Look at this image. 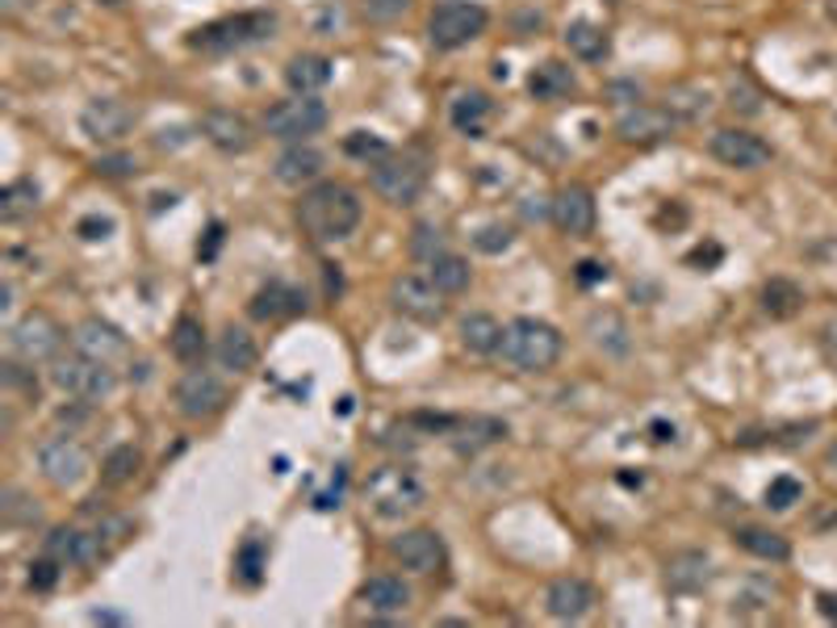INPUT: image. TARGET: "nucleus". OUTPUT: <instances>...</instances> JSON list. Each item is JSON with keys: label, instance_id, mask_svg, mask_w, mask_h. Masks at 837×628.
<instances>
[{"label": "nucleus", "instance_id": "1", "mask_svg": "<svg viewBox=\"0 0 837 628\" xmlns=\"http://www.w3.org/2000/svg\"><path fill=\"white\" fill-rule=\"evenodd\" d=\"M298 223L314 244H339L360 226V198L339 180L310 184L298 202Z\"/></svg>", "mask_w": 837, "mask_h": 628}, {"label": "nucleus", "instance_id": "2", "mask_svg": "<svg viewBox=\"0 0 837 628\" xmlns=\"http://www.w3.org/2000/svg\"><path fill=\"white\" fill-rule=\"evenodd\" d=\"M499 352L507 365L524 369V373H545L561 360V332L545 318H515L503 327Z\"/></svg>", "mask_w": 837, "mask_h": 628}, {"label": "nucleus", "instance_id": "3", "mask_svg": "<svg viewBox=\"0 0 837 628\" xmlns=\"http://www.w3.org/2000/svg\"><path fill=\"white\" fill-rule=\"evenodd\" d=\"M272 30H277V18L268 9H256V13H235V18L201 25V30H193L189 46L201 55H235V51H247V46L272 38Z\"/></svg>", "mask_w": 837, "mask_h": 628}, {"label": "nucleus", "instance_id": "4", "mask_svg": "<svg viewBox=\"0 0 837 628\" xmlns=\"http://www.w3.org/2000/svg\"><path fill=\"white\" fill-rule=\"evenodd\" d=\"M369 184L381 202L390 205H415L427 189V159L418 152H386L369 164Z\"/></svg>", "mask_w": 837, "mask_h": 628}, {"label": "nucleus", "instance_id": "5", "mask_svg": "<svg viewBox=\"0 0 837 628\" xmlns=\"http://www.w3.org/2000/svg\"><path fill=\"white\" fill-rule=\"evenodd\" d=\"M486 25H490V13H486L482 4H473V0H444L427 18V38H432L436 51H461L473 38H482Z\"/></svg>", "mask_w": 837, "mask_h": 628}, {"label": "nucleus", "instance_id": "6", "mask_svg": "<svg viewBox=\"0 0 837 628\" xmlns=\"http://www.w3.org/2000/svg\"><path fill=\"white\" fill-rule=\"evenodd\" d=\"M423 482L406 466H386L369 478V507H373L381 519H402L423 507Z\"/></svg>", "mask_w": 837, "mask_h": 628}, {"label": "nucleus", "instance_id": "7", "mask_svg": "<svg viewBox=\"0 0 837 628\" xmlns=\"http://www.w3.org/2000/svg\"><path fill=\"white\" fill-rule=\"evenodd\" d=\"M51 382L59 385L64 394H71V399L101 403V399H110V394H113V385H118V373H113L110 365H101V360L85 357V352L76 348L71 357L55 360V369H51Z\"/></svg>", "mask_w": 837, "mask_h": 628}, {"label": "nucleus", "instance_id": "8", "mask_svg": "<svg viewBox=\"0 0 837 628\" xmlns=\"http://www.w3.org/2000/svg\"><path fill=\"white\" fill-rule=\"evenodd\" d=\"M327 105L319 101V97H289V101H277V105H268L265 113V131L272 138H281V143H306L314 138L323 126H327Z\"/></svg>", "mask_w": 837, "mask_h": 628}, {"label": "nucleus", "instance_id": "9", "mask_svg": "<svg viewBox=\"0 0 837 628\" xmlns=\"http://www.w3.org/2000/svg\"><path fill=\"white\" fill-rule=\"evenodd\" d=\"M9 348H13L25 365L51 360L59 348H64V327H59L46 311H30L9 327Z\"/></svg>", "mask_w": 837, "mask_h": 628}, {"label": "nucleus", "instance_id": "10", "mask_svg": "<svg viewBox=\"0 0 837 628\" xmlns=\"http://www.w3.org/2000/svg\"><path fill=\"white\" fill-rule=\"evenodd\" d=\"M231 403V390L210 369H189L177 382V411L185 419H214Z\"/></svg>", "mask_w": 837, "mask_h": 628}, {"label": "nucleus", "instance_id": "11", "mask_svg": "<svg viewBox=\"0 0 837 628\" xmlns=\"http://www.w3.org/2000/svg\"><path fill=\"white\" fill-rule=\"evenodd\" d=\"M38 470L51 486H59V491H71V486H80L85 482V473H89V452L80 440H71V436H55V440H43L38 445Z\"/></svg>", "mask_w": 837, "mask_h": 628}, {"label": "nucleus", "instance_id": "12", "mask_svg": "<svg viewBox=\"0 0 837 628\" xmlns=\"http://www.w3.org/2000/svg\"><path fill=\"white\" fill-rule=\"evenodd\" d=\"M390 306L415 323H440L444 318V293L432 285V277H394L390 281Z\"/></svg>", "mask_w": 837, "mask_h": 628}, {"label": "nucleus", "instance_id": "13", "mask_svg": "<svg viewBox=\"0 0 837 628\" xmlns=\"http://www.w3.org/2000/svg\"><path fill=\"white\" fill-rule=\"evenodd\" d=\"M707 152H712V159H721L725 168H737V172H754V168L771 164V143H762L749 131H737V126L716 131V135L707 138Z\"/></svg>", "mask_w": 837, "mask_h": 628}, {"label": "nucleus", "instance_id": "14", "mask_svg": "<svg viewBox=\"0 0 837 628\" xmlns=\"http://www.w3.org/2000/svg\"><path fill=\"white\" fill-rule=\"evenodd\" d=\"M134 117L138 113L122 97H92L89 105L80 110V131L92 143H118V138H126L134 131Z\"/></svg>", "mask_w": 837, "mask_h": 628}, {"label": "nucleus", "instance_id": "15", "mask_svg": "<svg viewBox=\"0 0 837 628\" xmlns=\"http://www.w3.org/2000/svg\"><path fill=\"white\" fill-rule=\"evenodd\" d=\"M76 348L85 352V357L92 360H101V365H110L113 373L122 369V365H131L134 360V348H131V339L122 336L113 323H101V318H85L80 327H76Z\"/></svg>", "mask_w": 837, "mask_h": 628}, {"label": "nucleus", "instance_id": "16", "mask_svg": "<svg viewBox=\"0 0 837 628\" xmlns=\"http://www.w3.org/2000/svg\"><path fill=\"white\" fill-rule=\"evenodd\" d=\"M390 558L411 574H436L444 570V540L432 528H411L390 540Z\"/></svg>", "mask_w": 837, "mask_h": 628}, {"label": "nucleus", "instance_id": "17", "mask_svg": "<svg viewBox=\"0 0 837 628\" xmlns=\"http://www.w3.org/2000/svg\"><path fill=\"white\" fill-rule=\"evenodd\" d=\"M553 223L561 235H591L595 231V198L587 184H566L557 198H553Z\"/></svg>", "mask_w": 837, "mask_h": 628}, {"label": "nucleus", "instance_id": "18", "mask_svg": "<svg viewBox=\"0 0 837 628\" xmlns=\"http://www.w3.org/2000/svg\"><path fill=\"white\" fill-rule=\"evenodd\" d=\"M201 135L210 138L219 152H226V156H243V152H252V143H256L252 122L235 110H210L201 117Z\"/></svg>", "mask_w": 837, "mask_h": 628}, {"label": "nucleus", "instance_id": "19", "mask_svg": "<svg viewBox=\"0 0 837 628\" xmlns=\"http://www.w3.org/2000/svg\"><path fill=\"white\" fill-rule=\"evenodd\" d=\"M545 607H549L553 620H582L595 607V586L582 583V579H557L545 591Z\"/></svg>", "mask_w": 837, "mask_h": 628}, {"label": "nucleus", "instance_id": "20", "mask_svg": "<svg viewBox=\"0 0 837 628\" xmlns=\"http://www.w3.org/2000/svg\"><path fill=\"white\" fill-rule=\"evenodd\" d=\"M674 122H679V117L658 110V105H637V110H628L616 122V135L624 138V143H658V138H666L674 131Z\"/></svg>", "mask_w": 837, "mask_h": 628}, {"label": "nucleus", "instance_id": "21", "mask_svg": "<svg viewBox=\"0 0 837 628\" xmlns=\"http://www.w3.org/2000/svg\"><path fill=\"white\" fill-rule=\"evenodd\" d=\"M323 152H314V147H306V143H289L286 152L277 156V164H272V172H277V180L281 184H314V180L323 177Z\"/></svg>", "mask_w": 837, "mask_h": 628}, {"label": "nucleus", "instance_id": "22", "mask_svg": "<svg viewBox=\"0 0 837 628\" xmlns=\"http://www.w3.org/2000/svg\"><path fill=\"white\" fill-rule=\"evenodd\" d=\"M252 318L260 323H277V318H289V314H302L306 311V293L286 285V281H268L265 290L252 298Z\"/></svg>", "mask_w": 837, "mask_h": 628}, {"label": "nucleus", "instance_id": "23", "mask_svg": "<svg viewBox=\"0 0 837 628\" xmlns=\"http://www.w3.org/2000/svg\"><path fill=\"white\" fill-rule=\"evenodd\" d=\"M46 553L55 561H64V565H92L101 558V540L85 532V528H51Z\"/></svg>", "mask_w": 837, "mask_h": 628}, {"label": "nucleus", "instance_id": "24", "mask_svg": "<svg viewBox=\"0 0 837 628\" xmlns=\"http://www.w3.org/2000/svg\"><path fill=\"white\" fill-rule=\"evenodd\" d=\"M360 604L377 612V616H402L411 607V586L394 579V574H377L360 586Z\"/></svg>", "mask_w": 837, "mask_h": 628}, {"label": "nucleus", "instance_id": "25", "mask_svg": "<svg viewBox=\"0 0 837 628\" xmlns=\"http://www.w3.org/2000/svg\"><path fill=\"white\" fill-rule=\"evenodd\" d=\"M214 357L226 373H252L256 369V360H260V348H256V339L247 336L243 327H222L219 344H214Z\"/></svg>", "mask_w": 837, "mask_h": 628}, {"label": "nucleus", "instance_id": "26", "mask_svg": "<svg viewBox=\"0 0 837 628\" xmlns=\"http://www.w3.org/2000/svg\"><path fill=\"white\" fill-rule=\"evenodd\" d=\"M331 59L327 55H293L286 64V85L298 97H314V92H323L331 85Z\"/></svg>", "mask_w": 837, "mask_h": 628}, {"label": "nucleus", "instance_id": "27", "mask_svg": "<svg viewBox=\"0 0 837 628\" xmlns=\"http://www.w3.org/2000/svg\"><path fill=\"white\" fill-rule=\"evenodd\" d=\"M528 92L536 97V101H566V97L578 92V80H573L570 64H561V59H545L540 68H532Z\"/></svg>", "mask_w": 837, "mask_h": 628}, {"label": "nucleus", "instance_id": "28", "mask_svg": "<svg viewBox=\"0 0 837 628\" xmlns=\"http://www.w3.org/2000/svg\"><path fill=\"white\" fill-rule=\"evenodd\" d=\"M461 344L473 357H494L503 344V323L494 314H469L461 318Z\"/></svg>", "mask_w": 837, "mask_h": 628}, {"label": "nucleus", "instance_id": "29", "mask_svg": "<svg viewBox=\"0 0 837 628\" xmlns=\"http://www.w3.org/2000/svg\"><path fill=\"white\" fill-rule=\"evenodd\" d=\"M448 117L465 138H482L486 117H490V97L486 92H457L453 105H448Z\"/></svg>", "mask_w": 837, "mask_h": 628}, {"label": "nucleus", "instance_id": "30", "mask_svg": "<svg viewBox=\"0 0 837 628\" xmlns=\"http://www.w3.org/2000/svg\"><path fill=\"white\" fill-rule=\"evenodd\" d=\"M168 348H172V357H177L180 365H198V360L205 357V327H201V318L180 314L172 336H168Z\"/></svg>", "mask_w": 837, "mask_h": 628}, {"label": "nucleus", "instance_id": "31", "mask_svg": "<svg viewBox=\"0 0 837 628\" xmlns=\"http://www.w3.org/2000/svg\"><path fill=\"white\" fill-rule=\"evenodd\" d=\"M707 579H712V561L704 553H679L666 565V583L674 591H704Z\"/></svg>", "mask_w": 837, "mask_h": 628}, {"label": "nucleus", "instance_id": "32", "mask_svg": "<svg viewBox=\"0 0 837 628\" xmlns=\"http://www.w3.org/2000/svg\"><path fill=\"white\" fill-rule=\"evenodd\" d=\"M804 306V290L788 281V277H771L767 285H762V311L771 314V318H795Z\"/></svg>", "mask_w": 837, "mask_h": 628}, {"label": "nucleus", "instance_id": "33", "mask_svg": "<svg viewBox=\"0 0 837 628\" xmlns=\"http://www.w3.org/2000/svg\"><path fill=\"white\" fill-rule=\"evenodd\" d=\"M427 277H432V285H436L440 293H465L469 290V281H473L469 260L453 256V251H440V256L427 265Z\"/></svg>", "mask_w": 837, "mask_h": 628}, {"label": "nucleus", "instance_id": "34", "mask_svg": "<svg viewBox=\"0 0 837 628\" xmlns=\"http://www.w3.org/2000/svg\"><path fill=\"white\" fill-rule=\"evenodd\" d=\"M566 46H570L578 59H587V64H595L607 55V30H599L595 22H570L566 25Z\"/></svg>", "mask_w": 837, "mask_h": 628}, {"label": "nucleus", "instance_id": "35", "mask_svg": "<svg viewBox=\"0 0 837 628\" xmlns=\"http://www.w3.org/2000/svg\"><path fill=\"white\" fill-rule=\"evenodd\" d=\"M138 470H143V452L134 449V445H118V449L101 461V482H105V486H126V482L138 478Z\"/></svg>", "mask_w": 837, "mask_h": 628}, {"label": "nucleus", "instance_id": "36", "mask_svg": "<svg viewBox=\"0 0 837 628\" xmlns=\"http://www.w3.org/2000/svg\"><path fill=\"white\" fill-rule=\"evenodd\" d=\"M737 545L762 561H788V553H792V545L779 537V532H771V528H741V532H737Z\"/></svg>", "mask_w": 837, "mask_h": 628}, {"label": "nucleus", "instance_id": "37", "mask_svg": "<svg viewBox=\"0 0 837 628\" xmlns=\"http://www.w3.org/2000/svg\"><path fill=\"white\" fill-rule=\"evenodd\" d=\"M34 210H38V184H34V180L4 184V193H0V218H4V223L25 218V214H34Z\"/></svg>", "mask_w": 837, "mask_h": 628}, {"label": "nucleus", "instance_id": "38", "mask_svg": "<svg viewBox=\"0 0 837 628\" xmlns=\"http://www.w3.org/2000/svg\"><path fill=\"white\" fill-rule=\"evenodd\" d=\"M507 436V427L499 424V419H469V424L457 427V449H469V452H478L486 449V445H494V440H503Z\"/></svg>", "mask_w": 837, "mask_h": 628}, {"label": "nucleus", "instance_id": "39", "mask_svg": "<svg viewBox=\"0 0 837 628\" xmlns=\"http://www.w3.org/2000/svg\"><path fill=\"white\" fill-rule=\"evenodd\" d=\"M666 113H674L679 122H691V117H704L707 113V92L704 89H691V85H679V89L666 92Z\"/></svg>", "mask_w": 837, "mask_h": 628}, {"label": "nucleus", "instance_id": "40", "mask_svg": "<svg viewBox=\"0 0 837 628\" xmlns=\"http://www.w3.org/2000/svg\"><path fill=\"white\" fill-rule=\"evenodd\" d=\"M0 519L13 524V528H22V524H38L43 512H38V503L25 491H4L0 494Z\"/></svg>", "mask_w": 837, "mask_h": 628}, {"label": "nucleus", "instance_id": "41", "mask_svg": "<svg viewBox=\"0 0 837 628\" xmlns=\"http://www.w3.org/2000/svg\"><path fill=\"white\" fill-rule=\"evenodd\" d=\"M800 498H804V482L792 478V473H779L771 486H767V494H762V503H767L771 512H788Z\"/></svg>", "mask_w": 837, "mask_h": 628}, {"label": "nucleus", "instance_id": "42", "mask_svg": "<svg viewBox=\"0 0 837 628\" xmlns=\"http://www.w3.org/2000/svg\"><path fill=\"white\" fill-rule=\"evenodd\" d=\"M440 251H444V231H440V226L418 223V226H415V239H411V256H415V260H427V265H432V260H436Z\"/></svg>", "mask_w": 837, "mask_h": 628}, {"label": "nucleus", "instance_id": "43", "mask_svg": "<svg viewBox=\"0 0 837 628\" xmlns=\"http://www.w3.org/2000/svg\"><path fill=\"white\" fill-rule=\"evenodd\" d=\"M411 4H415V0H360V13H365V22L390 25V22H398Z\"/></svg>", "mask_w": 837, "mask_h": 628}, {"label": "nucleus", "instance_id": "44", "mask_svg": "<svg viewBox=\"0 0 837 628\" xmlns=\"http://www.w3.org/2000/svg\"><path fill=\"white\" fill-rule=\"evenodd\" d=\"M235 570H239V579L247 586L260 583V570H265V545L260 540H247L239 549V558H235Z\"/></svg>", "mask_w": 837, "mask_h": 628}, {"label": "nucleus", "instance_id": "45", "mask_svg": "<svg viewBox=\"0 0 837 628\" xmlns=\"http://www.w3.org/2000/svg\"><path fill=\"white\" fill-rule=\"evenodd\" d=\"M774 599V586L771 583H749L737 599H733V612L737 616H754V612H767Z\"/></svg>", "mask_w": 837, "mask_h": 628}, {"label": "nucleus", "instance_id": "46", "mask_svg": "<svg viewBox=\"0 0 837 628\" xmlns=\"http://www.w3.org/2000/svg\"><path fill=\"white\" fill-rule=\"evenodd\" d=\"M511 226H503V223H490V226H482L478 235H473V247L478 251H486V256H499V251H507L511 247Z\"/></svg>", "mask_w": 837, "mask_h": 628}, {"label": "nucleus", "instance_id": "47", "mask_svg": "<svg viewBox=\"0 0 837 628\" xmlns=\"http://www.w3.org/2000/svg\"><path fill=\"white\" fill-rule=\"evenodd\" d=\"M344 152H348V156H356V159H381L386 152H390V147H386V143H381L377 135L353 131V135H348V143H344Z\"/></svg>", "mask_w": 837, "mask_h": 628}, {"label": "nucleus", "instance_id": "48", "mask_svg": "<svg viewBox=\"0 0 837 628\" xmlns=\"http://www.w3.org/2000/svg\"><path fill=\"white\" fill-rule=\"evenodd\" d=\"M59 565H64V561H55L51 553L30 561V586H34V591H51V586L59 583Z\"/></svg>", "mask_w": 837, "mask_h": 628}, {"label": "nucleus", "instance_id": "49", "mask_svg": "<svg viewBox=\"0 0 837 628\" xmlns=\"http://www.w3.org/2000/svg\"><path fill=\"white\" fill-rule=\"evenodd\" d=\"M97 172L101 177H134L138 164H134V156H101L97 159Z\"/></svg>", "mask_w": 837, "mask_h": 628}, {"label": "nucleus", "instance_id": "50", "mask_svg": "<svg viewBox=\"0 0 837 628\" xmlns=\"http://www.w3.org/2000/svg\"><path fill=\"white\" fill-rule=\"evenodd\" d=\"M4 382L18 385V390H25V394H38V382H34L30 373H22V365H13V360L4 365Z\"/></svg>", "mask_w": 837, "mask_h": 628}, {"label": "nucleus", "instance_id": "51", "mask_svg": "<svg viewBox=\"0 0 837 628\" xmlns=\"http://www.w3.org/2000/svg\"><path fill=\"white\" fill-rule=\"evenodd\" d=\"M76 231H80L85 239H105V235L113 231V223H110V218H97V214H92V218H85V223L76 226Z\"/></svg>", "mask_w": 837, "mask_h": 628}, {"label": "nucleus", "instance_id": "52", "mask_svg": "<svg viewBox=\"0 0 837 628\" xmlns=\"http://www.w3.org/2000/svg\"><path fill=\"white\" fill-rule=\"evenodd\" d=\"M821 348H825V357L837 365V318H829V323L821 327Z\"/></svg>", "mask_w": 837, "mask_h": 628}, {"label": "nucleus", "instance_id": "53", "mask_svg": "<svg viewBox=\"0 0 837 628\" xmlns=\"http://www.w3.org/2000/svg\"><path fill=\"white\" fill-rule=\"evenodd\" d=\"M603 277H607V269L595 265V260H582V265H578V281H582V285H595V281H603Z\"/></svg>", "mask_w": 837, "mask_h": 628}, {"label": "nucleus", "instance_id": "54", "mask_svg": "<svg viewBox=\"0 0 837 628\" xmlns=\"http://www.w3.org/2000/svg\"><path fill=\"white\" fill-rule=\"evenodd\" d=\"M219 244H222V223H214V226H210V244L198 247V251H201V260H210V256L219 251Z\"/></svg>", "mask_w": 837, "mask_h": 628}, {"label": "nucleus", "instance_id": "55", "mask_svg": "<svg viewBox=\"0 0 837 628\" xmlns=\"http://www.w3.org/2000/svg\"><path fill=\"white\" fill-rule=\"evenodd\" d=\"M30 4H34V0H0V13H4V18H18Z\"/></svg>", "mask_w": 837, "mask_h": 628}, {"label": "nucleus", "instance_id": "56", "mask_svg": "<svg viewBox=\"0 0 837 628\" xmlns=\"http://www.w3.org/2000/svg\"><path fill=\"white\" fill-rule=\"evenodd\" d=\"M821 612H825V616H837V599H834V595H821Z\"/></svg>", "mask_w": 837, "mask_h": 628}, {"label": "nucleus", "instance_id": "57", "mask_svg": "<svg viewBox=\"0 0 837 628\" xmlns=\"http://www.w3.org/2000/svg\"><path fill=\"white\" fill-rule=\"evenodd\" d=\"M825 466H829V470H837V440L829 445V449H825Z\"/></svg>", "mask_w": 837, "mask_h": 628}, {"label": "nucleus", "instance_id": "58", "mask_svg": "<svg viewBox=\"0 0 837 628\" xmlns=\"http://www.w3.org/2000/svg\"><path fill=\"white\" fill-rule=\"evenodd\" d=\"M97 4H122V0H97Z\"/></svg>", "mask_w": 837, "mask_h": 628}, {"label": "nucleus", "instance_id": "59", "mask_svg": "<svg viewBox=\"0 0 837 628\" xmlns=\"http://www.w3.org/2000/svg\"><path fill=\"white\" fill-rule=\"evenodd\" d=\"M834 18H837V0H834Z\"/></svg>", "mask_w": 837, "mask_h": 628}]
</instances>
